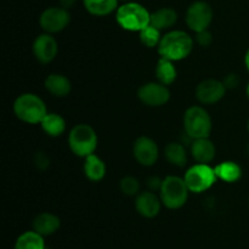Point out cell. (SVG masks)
I'll return each instance as SVG.
<instances>
[{
  "instance_id": "4316f807",
  "label": "cell",
  "mask_w": 249,
  "mask_h": 249,
  "mask_svg": "<svg viewBox=\"0 0 249 249\" xmlns=\"http://www.w3.org/2000/svg\"><path fill=\"white\" fill-rule=\"evenodd\" d=\"M121 190L126 196H136L140 191V184L135 178L125 177L121 180Z\"/></svg>"
},
{
  "instance_id": "44dd1931",
  "label": "cell",
  "mask_w": 249,
  "mask_h": 249,
  "mask_svg": "<svg viewBox=\"0 0 249 249\" xmlns=\"http://www.w3.org/2000/svg\"><path fill=\"white\" fill-rule=\"evenodd\" d=\"M41 129L45 131L46 135L57 138L62 135L66 130V122L60 114L57 113H48L40 123Z\"/></svg>"
},
{
  "instance_id": "836d02e7",
  "label": "cell",
  "mask_w": 249,
  "mask_h": 249,
  "mask_svg": "<svg viewBox=\"0 0 249 249\" xmlns=\"http://www.w3.org/2000/svg\"><path fill=\"white\" fill-rule=\"evenodd\" d=\"M246 94H247V96H248V99H249V83H248L247 88H246Z\"/></svg>"
},
{
  "instance_id": "2e32d148",
  "label": "cell",
  "mask_w": 249,
  "mask_h": 249,
  "mask_svg": "<svg viewBox=\"0 0 249 249\" xmlns=\"http://www.w3.org/2000/svg\"><path fill=\"white\" fill-rule=\"evenodd\" d=\"M61 220L53 213H41L33 220V230L41 236H50L60 229Z\"/></svg>"
},
{
  "instance_id": "ac0fdd59",
  "label": "cell",
  "mask_w": 249,
  "mask_h": 249,
  "mask_svg": "<svg viewBox=\"0 0 249 249\" xmlns=\"http://www.w3.org/2000/svg\"><path fill=\"white\" fill-rule=\"evenodd\" d=\"M177 21L178 14L174 9H172V7H162V9H158L157 11L151 14L150 24L162 31V29H167L174 26Z\"/></svg>"
},
{
  "instance_id": "4fadbf2b",
  "label": "cell",
  "mask_w": 249,
  "mask_h": 249,
  "mask_svg": "<svg viewBox=\"0 0 249 249\" xmlns=\"http://www.w3.org/2000/svg\"><path fill=\"white\" fill-rule=\"evenodd\" d=\"M58 51L57 41L49 33L40 34L33 43V53L40 63H50L56 57Z\"/></svg>"
},
{
  "instance_id": "7c38bea8",
  "label": "cell",
  "mask_w": 249,
  "mask_h": 249,
  "mask_svg": "<svg viewBox=\"0 0 249 249\" xmlns=\"http://www.w3.org/2000/svg\"><path fill=\"white\" fill-rule=\"evenodd\" d=\"M226 88L223 82L216 79H206L196 88V97L204 105L216 104L225 96Z\"/></svg>"
},
{
  "instance_id": "5b68a950",
  "label": "cell",
  "mask_w": 249,
  "mask_h": 249,
  "mask_svg": "<svg viewBox=\"0 0 249 249\" xmlns=\"http://www.w3.org/2000/svg\"><path fill=\"white\" fill-rule=\"evenodd\" d=\"M160 201L167 208L179 209L184 206L189 198V187L185 179L179 177H167L162 181Z\"/></svg>"
},
{
  "instance_id": "603a6c76",
  "label": "cell",
  "mask_w": 249,
  "mask_h": 249,
  "mask_svg": "<svg viewBox=\"0 0 249 249\" xmlns=\"http://www.w3.org/2000/svg\"><path fill=\"white\" fill-rule=\"evenodd\" d=\"M15 249H45L44 236L36 231H26L17 237Z\"/></svg>"
},
{
  "instance_id": "30bf717a",
  "label": "cell",
  "mask_w": 249,
  "mask_h": 249,
  "mask_svg": "<svg viewBox=\"0 0 249 249\" xmlns=\"http://www.w3.org/2000/svg\"><path fill=\"white\" fill-rule=\"evenodd\" d=\"M138 96L141 102L151 107H160L167 104L170 99V91L162 83L150 82L140 87Z\"/></svg>"
},
{
  "instance_id": "74e56055",
  "label": "cell",
  "mask_w": 249,
  "mask_h": 249,
  "mask_svg": "<svg viewBox=\"0 0 249 249\" xmlns=\"http://www.w3.org/2000/svg\"><path fill=\"white\" fill-rule=\"evenodd\" d=\"M45 249H48V248H45Z\"/></svg>"
},
{
  "instance_id": "d590c367",
  "label": "cell",
  "mask_w": 249,
  "mask_h": 249,
  "mask_svg": "<svg viewBox=\"0 0 249 249\" xmlns=\"http://www.w3.org/2000/svg\"><path fill=\"white\" fill-rule=\"evenodd\" d=\"M248 155H249V145H248Z\"/></svg>"
},
{
  "instance_id": "f1b7e54d",
  "label": "cell",
  "mask_w": 249,
  "mask_h": 249,
  "mask_svg": "<svg viewBox=\"0 0 249 249\" xmlns=\"http://www.w3.org/2000/svg\"><path fill=\"white\" fill-rule=\"evenodd\" d=\"M34 164L36 165V168L40 170H45L46 168L50 164V160H49L48 156L43 152H38L34 157Z\"/></svg>"
},
{
  "instance_id": "1f68e13d",
  "label": "cell",
  "mask_w": 249,
  "mask_h": 249,
  "mask_svg": "<svg viewBox=\"0 0 249 249\" xmlns=\"http://www.w3.org/2000/svg\"><path fill=\"white\" fill-rule=\"evenodd\" d=\"M75 1H77V0H60V5L61 7H63V9L68 10L75 4Z\"/></svg>"
},
{
  "instance_id": "ba28073f",
  "label": "cell",
  "mask_w": 249,
  "mask_h": 249,
  "mask_svg": "<svg viewBox=\"0 0 249 249\" xmlns=\"http://www.w3.org/2000/svg\"><path fill=\"white\" fill-rule=\"evenodd\" d=\"M213 21V10L206 1H195L189 6L186 12V23L194 32L208 29Z\"/></svg>"
},
{
  "instance_id": "d4e9b609",
  "label": "cell",
  "mask_w": 249,
  "mask_h": 249,
  "mask_svg": "<svg viewBox=\"0 0 249 249\" xmlns=\"http://www.w3.org/2000/svg\"><path fill=\"white\" fill-rule=\"evenodd\" d=\"M164 155L168 162L172 163L173 165H177V167H185L187 162L186 150L180 142L168 143L164 150Z\"/></svg>"
},
{
  "instance_id": "83f0119b",
  "label": "cell",
  "mask_w": 249,
  "mask_h": 249,
  "mask_svg": "<svg viewBox=\"0 0 249 249\" xmlns=\"http://www.w3.org/2000/svg\"><path fill=\"white\" fill-rule=\"evenodd\" d=\"M196 41L201 46H209L212 44V41H213V36H212V33L208 31V29L202 32H197Z\"/></svg>"
},
{
  "instance_id": "484cf974",
  "label": "cell",
  "mask_w": 249,
  "mask_h": 249,
  "mask_svg": "<svg viewBox=\"0 0 249 249\" xmlns=\"http://www.w3.org/2000/svg\"><path fill=\"white\" fill-rule=\"evenodd\" d=\"M140 33V40L147 48H155V46L160 45V41L162 39L160 36V31L152 24H148L147 27L139 32Z\"/></svg>"
},
{
  "instance_id": "52a82bcc",
  "label": "cell",
  "mask_w": 249,
  "mask_h": 249,
  "mask_svg": "<svg viewBox=\"0 0 249 249\" xmlns=\"http://www.w3.org/2000/svg\"><path fill=\"white\" fill-rule=\"evenodd\" d=\"M184 179L190 191L195 194H201L211 189L216 182L218 178H216L214 168L209 167L208 164L198 163L185 173Z\"/></svg>"
},
{
  "instance_id": "4dcf8cb0",
  "label": "cell",
  "mask_w": 249,
  "mask_h": 249,
  "mask_svg": "<svg viewBox=\"0 0 249 249\" xmlns=\"http://www.w3.org/2000/svg\"><path fill=\"white\" fill-rule=\"evenodd\" d=\"M162 181L163 180H160V178L152 177L150 178V180H148V186H150L152 190L160 189V186H162Z\"/></svg>"
},
{
  "instance_id": "277c9868",
  "label": "cell",
  "mask_w": 249,
  "mask_h": 249,
  "mask_svg": "<svg viewBox=\"0 0 249 249\" xmlns=\"http://www.w3.org/2000/svg\"><path fill=\"white\" fill-rule=\"evenodd\" d=\"M68 145L75 156L85 158L92 155L96 150L97 135L89 124H77L71 129Z\"/></svg>"
},
{
  "instance_id": "7a4b0ae2",
  "label": "cell",
  "mask_w": 249,
  "mask_h": 249,
  "mask_svg": "<svg viewBox=\"0 0 249 249\" xmlns=\"http://www.w3.org/2000/svg\"><path fill=\"white\" fill-rule=\"evenodd\" d=\"M14 112L19 121L28 124L41 123L48 114L45 102L36 94H22L15 100Z\"/></svg>"
},
{
  "instance_id": "8d00e7d4",
  "label": "cell",
  "mask_w": 249,
  "mask_h": 249,
  "mask_svg": "<svg viewBox=\"0 0 249 249\" xmlns=\"http://www.w3.org/2000/svg\"><path fill=\"white\" fill-rule=\"evenodd\" d=\"M248 204H249V198H248Z\"/></svg>"
},
{
  "instance_id": "3957f363",
  "label": "cell",
  "mask_w": 249,
  "mask_h": 249,
  "mask_svg": "<svg viewBox=\"0 0 249 249\" xmlns=\"http://www.w3.org/2000/svg\"><path fill=\"white\" fill-rule=\"evenodd\" d=\"M117 22L129 32H140L150 24L151 14L138 2H126L117 9Z\"/></svg>"
},
{
  "instance_id": "cb8c5ba5",
  "label": "cell",
  "mask_w": 249,
  "mask_h": 249,
  "mask_svg": "<svg viewBox=\"0 0 249 249\" xmlns=\"http://www.w3.org/2000/svg\"><path fill=\"white\" fill-rule=\"evenodd\" d=\"M156 77L158 82L164 85H170L177 79V68L173 65V61L160 57L156 66Z\"/></svg>"
},
{
  "instance_id": "e575fe53",
  "label": "cell",
  "mask_w": 249,
  "mask_h": 249,
  "mask_svg": "<svg viewBox=\"0 0 249 249\" xmlns=\"http://www.w3.org/2000/svg\"><path fill=\"white\" fill-rule=\"evenodd\" d=\"M247 128H248V133H249V121H248V126H247Z\"/></svg>"
},
{
  "instance_id": "f546056e",
  "label": "cell",
  "mask_w": 249,
  "mask_h": 249,
  "mask_svg": "<svg viewBox=\"0 0 249 249\" xmlns=\"http://www.w3.org/2000/svg\"><path fill=\"white\" fill-rule=\"evenodd\" d=\"M224 85H225L226 89H235V88L238 87L240 84V78H238L237 74L235 73H231V74H228L224 79Z\"/></svg>"
},
{
  "instance_id": "8992f818",
  "label": "cell",
  "mask_w": 249,
  "mask_h": 249,
  "mask_svg": "<svg viewBox=\"0 0 249 249\" xmlns=\"http://www.w3.org/2000/svg\"><path fill=\"white\" fill-rule=\"evenodd\" d=\"M185 133L191 139L209 138L212 131V118L208 112L199 106H192L184 114Z\"/></svg>"
},
{
  "instance_id": "6da1fadb",
  "label": "cell",
  "mask_w": 249,
  "mask_h": 249,
  "mask_svg": "<svg viewBox=\"0 0 249 249\" xmlns=\"http://www.w3.org/2000/svg\"><path fill=\"white\" fill-rule=\"evenodd\" d=\"M194 49V40L187 33L182 31H172L162 36L158 45V53L160 57L170 61H181L191 53Z\"/></svg>"
},
{
  "instance_id": "d6986e66",
  "label": "cell",
  "mask_w": 249,
  "mask_h": 249,
  "mask_svg": "<svg viewBox=\"0 0 249 249\" xmlns=\"http://www.w3.org/2000/svg\"><path fill=\"white\" fill-rule=\"evenodd\" d=\"M84 174L91 181H100L106 175V165L104 160L96 155H90L85 157Z\"/></svg>"
},
{
  "instance_id": "8fae6325",
  "label": "cell",
  "mask_w": 249,
  "mask_h": 249,
  "mask_svg": "<svg viewBox=\"0 0 249 249\" xmlns=\"http://www.w3.org/2000/svg\"><path fill=\"white\" fill-rule=\"evenodd\" d=\"M133 153L135 160L143 167H151L158 160V146L155 141L147 136H140L134 142Z\"/></svg>"
},
{
  "instance_id": "e0dca14e",
  "label": "cell",
  "mask_w": 249,
  "mask_h": 249,
  "mask_svg": "<svg viewBox=\"0 0 249 249\" xmlns=\"http://www.w3.org/2000/svg\"><path fill=\"white\" fill-rule=\"evenodd\" d=\"M44 85H45V89L56 97L67 96V95H70L71 90H72L70 79L66 78L65 75L56 74V73L48 75Z\"/></svg>"
},
{
  "instance_id": "7402d4cb",
  "label": "cell",
  "mask_w": 249,
  "mask_h": 249,
  "mask_svg": "<svg viewBox=\"0 0 249 249\" xmlns=\"http://www.w3.org/2000/svg\"><path fill=\"white\" fill-rule=\"evenodd\" d=\"M216 178L225 182H236L242 177V169L240 165L235 162H223L214 168Z\"/></svg>"
},
{
  "instance_id": "9a60e30c",
  "label": "cell",
  "mask_w": 249,
  "mask_h": 249,
  "mask_svg": "<svg viewBox=\"0 0 249 249\" xmlns=\"http://www.w3.org/2000/svg\"><path fill=\"white\" fill-rule=\"evenodd\" d=\"M191 153L198 163L208 164L215 157V146L208 138L195 139L191 145Z\"/></svg>"
},
{
  "instance_id": "ffe728a7",
  "label": "cell",
  "mask_w": 249,
  "mask_h": 249,
  "mask_svg": "<svg viewBox=\"0 0 249 249\" xmlns=\"http://www.w3.org/2000/svg\"><path fill=\"white\" fill-rule=\"evenodd\" d=\"M85 10L94 16H106L116 11L118 0H83Z\"/></svg>"
},
{
  "instance_id": "d6a6232c",
  "label": "cell",
  "mask_w": 249,
  "mask_h": 249,
  "mask_svg": "<svg viewBox=\"0 0 249 249\" xmlns=\"http://www.w3.org/2000/svg\"><path fill=\"white\" fill-rule=\"evenodd\" d=\"M245 63H246V67H247L248 72H249V49L248 51L246 53V56H245Z\"/></svg>"
},
{
  "instance_id": "9c48e42d",
  "label": "cell",
  "mask_w": 249,
  "mask_h": 249,
  "mask_svg": "<svg viewBox=\"0 0 249 249\" xmlns=\"http://www.w3.org/2000/svg\"><path fill=\"white\" fill-rule=\"evenodd\" d=\"M71 21V15L63 7H49L41 12L39 17L40 27L46 33H57L63 31Z\"/></svg>"
},
{
  "instance_id": "5bb4252c",
  "label": "cell",
  "mask_w": 249,
  "mask_h": 249,
  "mask_svg": "<svg viewBox=\"0 0 249 249\" xmlns=\"http://www.w3.org/2000/svg\"><path fill=\"white\" fill-rule=\"evenodd\" d=\"M160 199L153 192H141L136 196L135 208L141 216L152 219L158 215L160 211Z\"/></svg>"
}]
</instances>
